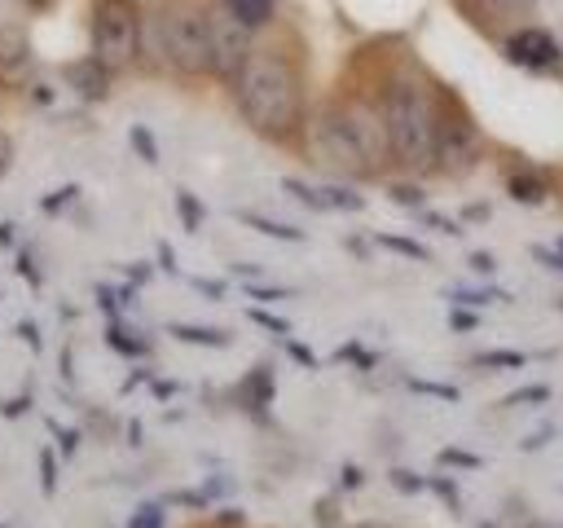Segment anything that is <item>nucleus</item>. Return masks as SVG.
<instances>
[{
  "mask_svg": "<svg viewBox=\"0 0 563 528\" xmlns=\"http://www.w3.org/2000/svg\"><path fill=\"white\" fill-rule=\"evenodd\" d=\"M383 128H387V150L405 172H431L435 167V101L413 75H396L383 92Z\"/></svg>",
  "mask_w": 563,
  "mask_h": 528,
  "instance_id": "nucleus-2",
  "label": "nucleus"
},
{
  "mask_svg": "<svg viewBox=\"0 0 563 528\" xmlns=\"http://www.w3.org/2000/svg\"><path fill=\"white\" fill-rule=\"evenodd\" d=\"M242 220H246V224H255V229H264V233H273V238H286V242H299V238H303L299 229L277 224V220H264V216H255V211H242Z\"/></svg>",
  "mask_w": 563,
  "mask_h": 528,
  "instance_id": "nucleus-11",
  "label": "nucleus"
},
{
  "mask_svg": "<svg viewBox=\"0 0 563 528\" xmlns=\"http://www.w3.org/2000/svg\"><path fill=\"white\" fill-rule=\"evenodd\" d=\"M132 528H154V515H136V524Z\"/></svg>",
  "mask_w": 563,
  "mask_h": 528,
  "instance_id": "nucleus-17",
  "label": "nucleus"
},
{
  "mask_svg": "<svg viewBox=\"0 0 563 528\" xmlns=\"http://www.w3.org/2000/svg\"><path fill=\"white\" fill-rule=\"evenodd\" d=\"M479 154H484L479 128L462 110H440V119H435V167L449 172V176H462L479 163Z\"/></svg>",
  "mask_w": 563,
  "mask_h": 528,
  "instance_id": "nucleus-6",
  "label": "nucleus"
},
{
  "mask_svg": "<svg viewBox=\"0 0 563 528\" xmlns=\"http://www.w3.org/2000/svg\"><path fill=\"white\" fill-rule=\"evenodd\" d=\"M224 9H229L233 18H242L246 26H260V22L273 18V0H224Z\"/></svg>",
  "mask_w": 563,
  "mask_h": 528,
  "instance_id": "nucleus-10",
  "label": "nucleus"
},
{
  "mask_svg": "<svg viewBox=\"0 0 563 528\" xmlns=\"http://www.w3.org/2000/svg\"><path fill=\"white\" fill-rule=\"evenodd\" d=\"M141 40H145V26H141V13L132 0H97L92 4V62L106 75L128 70L141 53Z\"/></svg>",
  "mask_w": 563,
  "mask_h": 528,
  "instance_id": "nucleus-5",
  "label": "nucleus"
},
{
  "mask_svg": "<svg viewBox=\"0 0 563 528\" xmlns=\"http://www.w3.org/2000/svg\"><path fill=\"white\" fill-rule=\"evenodd\" d=\"M176 334L180 339H198V343H220L224 334H216V330H189V326H176Z\"/></svg>",
  "mask_w": 563,
  "mask_h": 528,
  "instance_id": "nucleus-14",
  "label": "nucleus"
},
{
  "mask_svg": "<svg viewBox=\"0 0 563 528\" xmlns=\"http://www.w3.org/2000/svg\"><path fill=\"white\" fill-rule=\"evenodd\" d=\"M312 150L339 176H365V172H374V167H383L391 158L383 114H374L365 106L325 110L317 119V128H312Z\"/></svg>",
  "mask_w": 563,
  "mask_h": 528,
  "instance_id": "nucleus-3",
  "label": "nucleus"
},
{
  "mask_svg": "<svg viewBox=\"0 0 563 528\" xmlns=\"http://www.w3.org/2000/svg\"><path fill=\"white\" fill-rule=\"evenodd\" d=\"M207 18H211V70L233 79L242 70V62L251 57V26L242 18H233L229 9H216Z\"/></svg>",
  "mask_w": 563,
  "mask_h": 528,
  "instance_id": "nucleus-7",
  "label": "nucleus"
},
{
  "mask_svg": "<svg viewBox=\"0 0 563 528\" xmlns=\"http://www.w3.org/2000/svg\"><path fill=\"white\" fill-rule=\"evenodd\" d=\"M440 458H449V462H457V466H475L479 458H471V453H457V449H449V453H440Z\"/></svg>",
  "mask_w": 563,
  "mask_h": 528,
  "instance_id": "nucleus-16",
  "label": "nucleus"
},
{
  "mask_svg": "<svg viewBox=\"0 0 563 528\" xmlns=\"http://www.w3.org/2000/svg\"><path fill=\"white\" fill-rule=\"evenodd\" d=\"M150 35L163 53V62L180 75H202L211 70V18L185 0H172L154 13Z\"/></svg>",
  "mask_w": 563,
  "mask_h": 528,
  "instance_id": "nucleus-4",
  "label": "nucleus"
},
{
  "mask_svg": "<svg viewBox=\"0 0 563 528\" xmlns=\"http://www.w3.org/2000/svg\"><path fill=\"white\" fill-rule=\"evenodd\" d=\"M506 57L515 66H523V70H550V66L563 62L559 40L550 31H541V26H523V31L506 35Z\"/></svg>",
  "mask_w": 563,
  "mask_h": 528,
  "instance_id": "nucleus-8",
  "label": "nucleus"
},
{
  "mask_svg": "<svg viewBox=\"0 0 563 528\" xmlns=\"http://www.w3.org/2000/svg\"><path fill=\"white\" fill-rule=\"evenodd\" d=\"M132 141H136V150H141L145 158H154V145H150V132H141V128H136V132H132Z\"/></svg>",
  "mask_w": 563,
  "mask_h": 528,
  "instance_id": "nucleus-15",
  "label": "nucleus"
},
{
  "mask_svg": "<svg viewBox=\"0 0 563 528\" xmlns=\"http://www.w3.org/2000/svg\"><path fill=\"white\" fill-rule=\"evenodd\" d=\"M233 92H238V110L242 119L260 132V136H290L299 128L303 114V97H299V79L295 66L277 53H251L242 62V70L233 75Z\"/></svg>",
  "mask_w": 563,
  "mask_h": 528,
  "instance_id": "nucleus-1",
  "label": "nucleus"
},
{
  "mask_svg": "<svg viewBox=\"0 0 563 528\" xmlns=\"http://www.w3.org/2000/svg\"><path fill=\"white\" fill-rule=\"evenodd\" d=\"M378 242H383V246H391V251H400V255H413V260H427V251H422L418 242H405V238H391V233H383Z\"/></svg>",
  "mask_w": 563,
  "mask_h": 528,
  "instance_id": "nucleus-13",
  "label": "nucleus"
},
{
  "mask_svg": "<svg viewBox=\"0 0 563 528\" xmlns=\"http://www.w3.org/2000/svg\"><path fill=\"white\" fill-rule=\"evenodd\" d=\"M510 194H515V198H528V202H537V198L545 194V185H537V180H523V176H510Z\"/></svg>",
  "mask_w": 563,
  "mask_h": 528,
  "instance_id": "nucleus-12",
  "label": "nucleus"
},
{
  "mask_svg": "<svg viewBox=\"0 0 563 528\" xmlns=\"http://www.w3.org/2000/svg\"><path fill=\"white\" fill-rule=\"evenodd\" d=\"M26 75V40L22 35H0V79L4 84H18Z\"/></svg>",
  "mask_w": 563,
  "mask_h": 528,
  "instance_id": "nucleus-9",
  "label": "nucleus"
}]
</instances>
